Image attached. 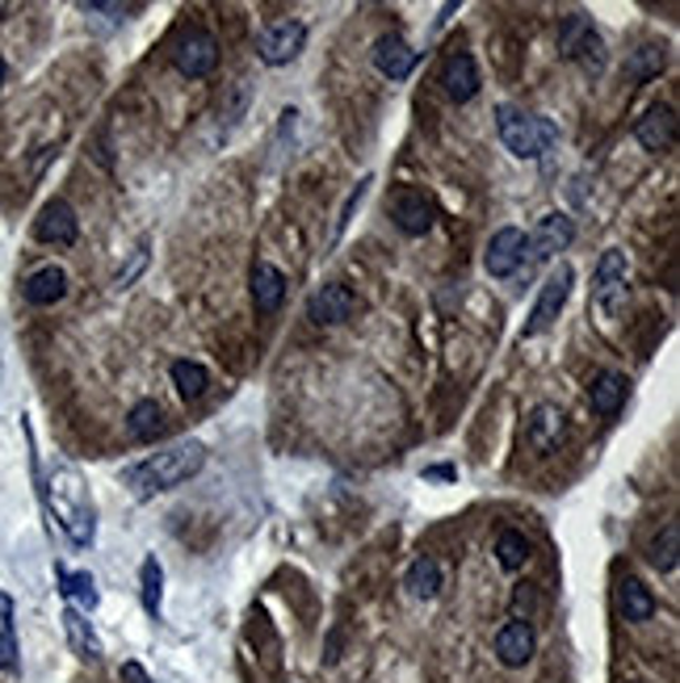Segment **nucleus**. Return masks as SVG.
<instances>
[{"mask_svg": "<svg viewBox=\"0 0 680 683\" xmlns=\"http://www.w3.org/2000/svg\"><path fill=\"white\" fill-rule=\"evenodd\" d=\"M139 596H144L148 617L160 621V608H164V566L156 558H144V566H139Z\"/></svg>", "mask_w": 680, "mask_h": 683, "instance_id": "nucleus-30", "label": "nucleus"}, {"mask_svg": "<svg viewBox=\"0 0 680 683\" xmlns=\"http://www.w3.org/2000/svg\"><path fill=\"white\" fill-rule=\"evenodd\" d=\"M626 294H630V260H626V252L621 248H605L601 252V260H596V273H593L596 311L617 314V307L626 302Z\"/></svg>", "mask_w": 680, "mask_h": 683, "instance_id": "nucleus-5", "label": "nucleus"}, {"mask_svg": "<svg viewBox=\"0 0 680 683\" xmlns=\"http://www.w3.org/2000/svg\"><path fill=\"white\" fill-rule=\"evenodd\" d=\"M496 130H500V143L509 147L517 160H542L559 143V126L551 118L525 114L517 105H500L496 109Z\"/></svg>", "mask_w": 680, "mask_h": 683, "instance_id": "nucleus-3", "label": "nucleus"}, {"mask_svg": "<svg viewBox=\"0 0 680 683\" xmlns=\"http://www.w3.org/2000/svg\"><path fill=\"white\" fill-rule=\"evenodd\" d=\"M307 314H311V323H319V328H337V323L358 314V294L349 290V286H340V281H328V286H319L307 298Z\"/></svg>", "mask_w": 680, "mask_h": 683, "instance_id": "nucleus-10", "label": "nucleus"}, {"mask_svg": "<svg viewBox=\"0 0 680 683\" xmlns=\"http://www.w3.org/2000/svg\"><path fill=\"white\" fill-rule=\"evenodd\" d=\"M416 63H421V51H412L400 34H383L374 42V67L383 72L386 81H407L416 72Z\"/></svg>", "mask_w": 680, "mask_h": 683, "instance_id": "nucleus-16", "label": "nucleus"}, {"mask_svg": "<svg viewBox=\"0 0 680 683\" xmlns=\"http://www.w3.org/2000/svg\"><path fill=\"white\" fill-rule=\"evenodd\" d=\"M76 235H81V218H76V210L67 206L64 198H55V202H46L39 210V218H34V239L39 244L67 248V244H76Z\"/></svg>", "mask_w": 680, "mask_h": 683, "instance_id": "nucleus-11", "label": "nucleus"}, {"mask_svg": "<svg viewBox=\"0 0 680 683\" xmlns=\"http://www.w3.org/2000/svg\"><path fill=\"white\" fill-rule=\"evenodd\" d=\"M248 97H253V84L240 81V84L232 88V102L219 109V114H223V122H227V126L240 122V118H244V109H248Z\"/></svg>", "mask_w": 680, "mask_h": 683, "instance_id": "nucleus-34", "label": "nucleus"}, {"mask_svg": "<svg viewBox=\"0 0 680 683\" xmlns=\"http://www.w3.org/2000/svg\"><path fill=\"white\" fill-rule=\"evenodd\" d=\"M365 189H370V177H362V181H358V189H353V193L344 198V206H340V218H337V231H332V244H337L340 235H344V227H349V218H353V210L362 206Z\"/></svg>", "mask_w": 680, "mask_h": 683, "instance_id": "nucleus-35", "label": "nucleus"}, {"mask_svg": "<svg viewBox=\"0 0 680 683\" xmlns=\"http://www.w3.org/2000/svg\"><path fill=\"white\" fill-rule=\"evenodd\" d=\"M442 84H446V97L458 105H467L475 93H479V67H475V55L467 51H454L446 60V72H442Z\"/></svg>", "mask_w": 680, "mask_h": 683, "instance_id": "nucleus-19", "label": "nucleus"}, {"mask_svg": "<svg viewBox=\"0 0 680 683\" xmlns=\"http://www.w3.org/2000/svg\"><path fill=\"white\" fill-rule=\"evenodd\" d=\"M572 239H575V223L567 214L554 210V214H546V218L533 227V235H525V256H521V265H542V260L559 256Z\"/></svg>", "mask_w": 680, "mask_h": 683, "instance_id": "nucleus-9", "label": "nucleus"}, {"mask_svg": "<svg viewBox=\"0 0 680 683\" xmlns=\"http://www.w3.org/2000/svg\"><path fill=\"white\" fill-rule=\"evenodd\" d=\"M647 562L656 566L659 575H672V570H677V562H680V524L677 520H668L656 537H651V545H647Z\"/></svg>", "mask_w": 680, "mask_h": 683, "instance_id": "nucleus-26", "label": "nucleus"}, {"mask_svg": "<svg viewBox=\"0 0 680 683\" xmlns=\"http://www.w3.org/2000/svg\"><path fill=\"white\" fill-rule=\"evenodd\" d=\"M533 650H538V638H533V625L530 621H509L500 625V633H496V659L504 666H525L533 659Z\"/></svg>", "mask_w": 680, "mask_h": 683, "instance_id": "nucleus-17", "label": "nucleus"}, {"mask_svg": "<svg viewBox=\"0 0 680 683\" xmlns=\"http://www.w3.org/2000/svg\"><path fill=\"white\" fill-rule=\"evenodd\" d=\"M635 139L647 151H672L677 143V109L672 105H651L635 126Z\"/></svg>", "mask_w": 680, "mask_h": 683, "instance_id": "nucleus-15", "label": "nucleus"}, {"mask_svg": "<svg viewBox=\"0 0 680 683\" xmlns=\"http://www.w3.org/2000/svg\"><path fill=\"white\" fill-rule=\"evenodd\" d=\"M64 633H67V645H72V654L81 659V663H102V638L93 633V625L81 608H64Z\"/></svg>", "mask_w": 680, "mask_h": 683, "instance_id": "nucleus-21", "label": "nucleus"}, {"mask_svg": "<svg viewBox=\"0 0 680 683\" xmlns=\"http://www.w3.org/2000/svg\"><path fill=\"white\" fill-rule=\"evenodd\" d=\"M626 391H630V382H626V373L617 370H601L588 382V403H593V412L601 419H609V415L621 412V403H626Z\"/></svg>", "mask_w": 680, "mask_h": 683, "instance_id": "nucleus-20", "label": "nucleus"}, {"mask_svg": "<svg viewBox=\"0 0 680 683\" xmlns=\"http://www.w3.org/2000/svg\"><path fill=\"white\" fill-rule=\"evenodd\" d=\"M442 583L446 579H442V562L437 558H416L404 575V587L416 600H437L442 596Z\"/></svg>", "mask_w": 680, "mask_h": 683, "instance_id": "nucleus-25", "label": "nucleus"}, {"mask_svg": "<svg viewBox=\"0 0 680 683\" xmlns=\"http://www.w3.org/2000/svg\"><path fill=\"white\" fill-rule=\"evenodd\" d=\"M391 218H395V227L404 231V235H428L433 231V202H428L421 189H404V193H395V202H391Z\"/></svg>", "mask_w": 680, "mask_h": 683, "instance_id": "nucleus-14", "label": "nucleus"}, {"mask_svg": "<svg viewBox=\"0 0 680 683\" xmlns=\"http://www.w3.org/2000/svg\"><path fill=\"white\" fill-rule=\"evenodd\" d=\"M521 256H525V231L521 227H500L491 235L488 252H484V269L491 277H512L521 269Z\"/></svg>", "mask_w": 680, "mask_h": 683, "instance_id": "nucleus-13", "label": "nucleus"}, {"mask_svg": "<svg viewBox=\"0 0 680 683\" xmlns=\"http://www.w3.org/2000/svg\"><path fill=\"white\" fill-rule=\"evenodd\" d=\"M302 46H307V25L302 21H274V25H265L256 34V55H261V63H269V67L298 60Z\"/></svg>", "mask_w": 680, "mask_h": 683, "instance_id": "nucleus-8", "label": "nucleus"}, {"mask_svg": "<svg viewBox=\"0 0 680 683\" xmlns=\"http://www.w3.org/2000/svg\"><path fill=\"white\" fill-rule=\"evenodd\" d=\"M533 608H538V591L533 587H517L512 591V621H530Z\"/></svg>", "mask_w": 680, "mask_h": 683, "instance_id": "nucleus-36", "label": "nucleus"}, {"mask_svg": "<svg viewBox=\"0 0 680 683\" xmlns=\"http://www.w3.org/2000/svg\"><path fill=\"white\" fill-rule=\"evenodd\" d=\"M172 386H177V394L185 398V403H198L202 394H206V386H211V373H206V365L202 361H190V356H181V361H172Z\"/></svg>", "mask_w": 680, "mask_h": 683, "instance_id": "nucleus-27", "label": "nucleus"}, {"mask_svg": "<svg viewBox=\"0 0 680 683\" xmlns=\"http://www.w3.org/2000/svg\"><path fill=\"white\" fill-rule=\"evenodd\" d=\"M123 683H151V675L139 663H123Z\"/></svg>", "mask_w": 680, "mask_h": 683, "instance_id": "nucleus-37", "label": "nucleus"}, {"mask_svg": "<svg viewBox=\"0 0 680 683\" xmlns=\"http://www.w3.org/2000/svg\"><path fill=\"white\" fill-rule=\"evenodd\" d=\"M563 436H567V415L559 412L554 403H538L525 419V440H530V449L538 453H554L559 445H563Z\"/></svg>", "mask_w": 680, "mask_h": 683, "instance_id": "nucleus-12", "label": "nucleus"}, {"mask_svg": "<svg viewBox=\"0 0 680 683\" xmlns=\"http://www.w3.org/2000/svg\"><path fill=\"white\" fill-rule=\"evenodd\" d=\"M663 67H668V46L663 42H642L638 51H630V60H626L630 81H651Z\"/></svg>", "mask_w": 680, "mask_h": 683, "instance_id": "nucleus-29", "label": "nucleus"}, {"mask_svg": "<svg viewBox=\"0 0 680 683\" xmlns=\"http://www.w3.org/2000/svg\"><path fill=\"white\" fill-rule=\"evenodd\" d=\"M127 433L130 440H139V445H151V440H160L164 436V412H160V403L156 398H139L135 407L127 412Z\"/></svg>", "mask_w": 680, "mask_h": 683, "instance_id": "nucleus-24", "label": "nucleus"}, {"mask_svg": "<svg viewBox=\"0 0 680 683\" xmlns=\"http://www.w3.org/2000/svg\"><path fill=\"white\" fill-rule=\"evenodd\" d=\"M60 583H64L67 604H72V608H81L85 617L97 608V600H102V596H97V583H93L88 570H64V566H60Z\"/></svg>", "mask_w": 680, "mask_h": 683, "instance_id": "nucleus-28", "label": "nucleus"}, {"mask_svg": "<svg viewBox=\"0 0 680 683\" xmlns=\"http://www.w3.org/2000/svg\"><path fill=\"white\" fill-rule=\"evenodd\" d=\"M172 63H177L181 76L206 81L214 67H219V42L206 30H185L181 39L172 42Z\"/></svg>", "mask_w": 680, "mask_h": 683, "instance_id": "nucleus-7", "label": "nucleus"}, {"mask_svg": "<svg viewBox=\"0 0 680 683\" xmlns=\"http://www.w3.org/2000/svg\"><path fill=\"white\" fill-rule=\"evenodd\" d=\"M0 88H4V60H0Z\"/></svg>", "mask_w": 680, "mask_h": 683, "instance_id": "nucleus-39", "label": "nucleus"}, {"mask_svg": "<svg viewBox=\"0 0 680 683\" xmlns=\"http://www.w3.org/2000/svg\"><path fill=\"white\" fill-rule=\"evenodd\" d=\"M22 294H25L30 307H55V302L67 294V273L60 269V265H43L39 273L25 277Z\"/></svg>", "mask_w": 680, "mask_h": 683, "instance_id": "nucleus-23", "label": "nucleus"}, {"mask_svg": "<svg viewBox=\"0 0 680 683\" xmlns=\"http://www.w3.org/2000/svg\"><path fill=\"white\" fill-rule=\"evenodd\" d=\"M425 478H458V470L454 466H433V470H425Z\"/></svg>", "mask_w": 680, "mask_h": 683, "instance_id": "nucleus-38", "label": "nucleus"}, {"mask_svg": "<svg viewBox=\"0 0 680 683\" xmlns=\"http://www.w3.org/2000/svg\"><path fill=\"white\" fill-rule=\"evenodd\" d=\"M202 466H206V445L202 440H177L169 449L151 453L148 461L127 466L123 482H127L135 495H164V491L185 487Z\"/></svg>", "mask_w": 680, "mask_h": 683, "instance_id": "nucleus-1", "label": "nucleus"}, {"mask_svg": "<svg viewBox=\"0 0 680 683\" xmlns=\"http://www.w3.org/2000/svg\"><path fill=\"white\" fill-rule=\"evenodd\" d=\"M496 562L504 566V570H521L525 562H530V541H525V533H517V529H504L500 537H496Z\"/></svg>", "mask_w": 680, "mask_h": 683, "instance_id": "nucleus-32", "label": "nucleus"}, {"mask_svg": "<svg viewBox=\"0 0 680 683\" xmlns=\"http://www.w3.org/2000/svg\"><path fill=\"white\" fill-rule=\"evenodd\" d=\"M617 608H621V617L630 625H647L656 617V596H651V587L635 575H626V579L617 583Z\"/></svg>", "mask_w": 680, "mask_h": 683, "instance_id": "nucleus-22", "label": "nucleus"}, {"mask_svg": "<svg viewBox=\"0 0 680 683\" xmlns=\"http://www.w3.org/2000/svg\"><path fill=\"white\" fill-rule=\"evenodd\" d=\"M148 269V244H139V248L130 252L127 269H118V277H114V290H127V286H135V277Z\"/></svg>", "mask_w": 680, "mask_h": 683, "instance_id": "nucleus-33", "label": "nucleus"}, {"mask_svg": "<svg viewBox=\"0 0 680 683\" xmlns=\"http://www.w3.org/2000/svg\"><path fill=\"white\" fill-rule=\"evenodd\" d=\"M559 55L580 63L588 76H601V67H605V42H601L596 25L584 13L563 18V25H559Z\"/></svg>", "mask_w": 680, "mask_h": 683, "instance_id": "nucleus-4", "label": "nucleus"}, {"mask_svg": "<svg viewBox=\"0 0 680 683\" xmlns=\"http://www.w3.org/2000/svg\"><path fill=\"white\" fill-rule=\"evenodd\" d=\"M572 281L575 273L572 265H559V269L542 281V294H538V302H533L530 311V323H525V340H533V335L551 332L554 319L563 314V307H567V294H572Z\"/></svg>", "mask_w": 680, "mask_h": 683, "instance_id": "nucleus-6", "label": "nucleus"}, {"mask_svg": "<svg viewBox=\"0 0 680 683\" xmlns=\"http://www.w3.org/2000/svg\"><path fill=\"white\" fill-rule=\"evenodd\" d=\"M248 290H253V307L256 314H274L286 298V273L269 265V260H256L253 277H248Z\"/></svg>", "mask_w": 680, "mask_h": 683, "instance_id": "nucleus-18", "label": "nucleus"}, {"mask_svg": "<svg viewBox=\"0 0 680 683\" xmlns=\"http://www.w3.org/2000/svg\"><path fill=\"white\" fill-rule=\"evenodd\" d=\"M43 499H46V508H51V516L60 520V529H64L67 541H72L76 549L93 545L97 512H93V495H88L81 470H72V466H55L51 478H46V487H43Z\"/></svg>", "mask_w": 680, "mask_h": 683, "instance_id": "nucleus-2", "label": "nucleus"}, {"mask_svg": "<svg viewBox=\"0 0 680 683\" xmlns=\"http://www.w3.org/2000/svg\"><path fill=\"white\" fill-rule=\"evenodd\" d=\"M18 629H13V600L0 596V671L18 675Z\"/></svg>", "mask_w": 680, "mask_h": 683, "instance_id": "nucleus-31", "label": "nucleus"}]
</instances>
